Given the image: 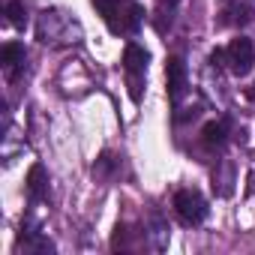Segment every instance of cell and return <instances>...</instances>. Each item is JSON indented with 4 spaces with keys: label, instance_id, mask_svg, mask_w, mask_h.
Instances as JSON below:
<instances>
[{
    "label": "cell",
    "instance_id": "obj_1",
    "mask_svg": "<svg viewBox=\"0 0 255 255\" xmlns=\"http://www.w3.org/2000/svg\"><path fill=\"white\" fill-rule=\"evenodd\" d=\"M174 210H177V216H180L183 225H198L207 216V201L195 189H180L174 195Z\"/></svg>",
    "mask_w": 255,
    "mask_h": 255
},
{
    "label": "cell",
    "instance_id": "obj_2",
    "mask_svg": "<svg viewBox=\"0 0 255 255\" xmlns=\"http://www.w3.org/2000/svg\"><path fill=\"white\" fill-rule=\"evenodd\" d=\"M228 63H231V72L234 75H246L255 63V48H252V39L246 36H237L231 45H228Z\"/></svg>",
    "mask_w": 255,
    "mask_h": 255
},
{
    "label": "cell",
    "instance_id": "obj_3",
    "mask_svg": "<svg viewBox=\"0 0 255 255\" xmlns=\"http://www.w3.org/2000/svg\"><path fill=\"white\" fill-rule=\"evenodd\" d=\"M165 81H168V99L177 102L186 90V63L180 57H168L165 63Z\"/></svg>",
    "mask_w": 255,
    "mask_h": 255
},
{
    "label": "cell",
    "instance_id": "obj_4",
    "mask_svg": "<svg viewBox=\"0 0 255 255\" xmlns=\"http://www.w3.org/2000/svg\"><path fill=\"white\" fill-rule=\"evenodd\" d=\"M147 63H150V54H147L141 45H135V42L126 45V51H123V66H126V72H129V75H144Z\"/></svg>",
    "mask_w": 255,
    "mask_h": 255
},
{
    "label": "cell",
    "instance_id": "obj_5",
    "mask_svg": "<svg viewBox=\"0 0 255 255\" xmlns=\"http://www.w3.org/2000/svg\"><path fill=\"white\" fill-rule=\"evenodd\" d=\"M24 57H27V51H24V45L21 42H6L3 45V51H0V63H3V69L15 78L18 75V69L24 66Z\"/></svg>",
    "mask_w": 255,
    "mask_h": 255
},
{
    "label": "cell",
    "instance_id": "obj_6",
    "mask_svg": "<svg viewBox=\"0 0 255 255\" xmlns=\"http://www.w3.org/2000/svg\"><path fill=\"white\" fill-rule=\"evenodd\" d=\"M201 141L207 147H222L228 141V120H210L201 129Z\"/></svg>",
    "mask_w": 255,
    "mask_h": 255
},
{
    "label": "cell",
    "instance_id": "obj_7",
    "mask_svg": "<svg viewBox=\"0 0 255 255\" xmlns=\"http://www.w3.org/2000/svg\"><path fill=\"white\" fill-rule=\"evenodd\" d=\"M45 186H48L45 168H42L39 162L30 165V171H27V195H30V201H39V198L45 195Z\"/></svg>",
    "mask_w": 255,
    "mask_h": 255
},
{
    "label": "cell",
    "instance_id": "obj_8",
    "mask_svg": "<svg viewBox=\"0 0 255 255\" xmlns=\"http://www.w3.org/2000/svg\"><path fill=\"white\" fill-rule=\"evenodd\" d=\"M144 21V9L138 3H123V15H120V30L126 33H135Z\"/></svg>",
    "mask_w": 255,
    "mask_h": 255
},
{
    "label": "cell",
    "instance_id": "obj_9",
    "mask_svg": "<svg viewBox=\"0 0 255 255\" xmlns=\"http://www.w3.org/2000/svg\"><path fill=\"white\" fill-rule=\"evenodd\" d=\"M93 6L102 12V18L108 21L111 33H120V21H117V15H123L120 12V0H93Z\"/></svg>",
    "mask_w": 255,
    "mask_h": 255
},
{
    "label": "cell",
    "instance_id": "obj_10",
    "mask_svg": "<svg viewBox=\"0 0 255 255\" xmlns=\"http://www.w3.org/2000/svg\"><path fill=\"white\" fill-rule=\"evenodd\" d=\"M6 21H9L12 27H24V24H27L24 3H18V0H9V3H6Z\"/></svg>",
    "mask_w": 255,
    "mask_h": 255
},
{
    "label": "cell",
    "instance_id": "obj_11",
    "mask_svg": "<svg viewBox=\"0 0 255 255\" xmlns=\"http://www.w3.org/2000/svg\"><path fill=\"white\" fill-rule=\"evenodd\" d=\"M231 180H234V171L231 165H225V174H213V189L219 195H231Z\"/></svg>",
    "mask_w": 255,
    "mask_h": 255
},
{
    "label": "cell",
    "instance_id": "obj_12",
    "mask_svg": "<svg viewBox=\"0 0 255 255\" xmlns=\"http://www.w3.org/2000/svg\"><path fill=\"white\" fill-rule=\"evenodd\" d=\"M150 237H153V249H165L168 246V228H165V222L156 216L153 219V231H150Z\"/></svg>",
    "mask_w": 255,
    "mask_h": 255
},
{
    "label": "cell",
    "instance_id": "obj_13",
    "mask_svg": "<svg viewBox=\"0 0 255 255\" xmlns=\"http://www.w3.org/2000/svg\"><path fill=\"white\" fill-rule=\"evenodd\" d=\"M111 168H114V159H111V153H102V156H99V162L93 165V171H96V174H108Z\"/></svg>",
    "mask_w": 255,
    "mask_h": 255
},
{
    "label": "cell",
    "instance_id": "obj_14",
    "mask_svg": "<svg viewBox=\"0 0 255 255\" xmlns=\"http://www.w3.org/2000/svg\"><path fill=\"white\" fill-rule=\"evenodd\" d=\"M168 3H180V0H168Z\"/></svg>",
    "mask_w": 255,
    "mask_h": 255
}]
</instances>
